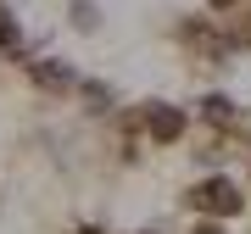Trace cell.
I'll return each instance as SVG.
<instances>
[{
	"mask_svg": "<svg viewBox=\"0 0 251 234\" xmlns=\"http://www.w3.org/2000/svg\"><path fill=\"white\" fill-rule=\"evenodd\" d=\"M246 11H251V0H246Z\"/></svg>",
	"mask_w": 251,
	"mask_h": 234,
	"instance_id": "obj_11",
	"label": "cell"
},
{
	"mask_svg": "<svg viewBox=\"0 0 251 234\" xmlns=\"http://www.w3.org/2000/svg\"><path fill=\"white\" fill-rule=\"evenodd\" d=\"M23 72L39 95H78V84H84V72L67 56H23Z\"/></svg>",
	"mask_w": 251,
	"mask_h": 234,
	"instance_id": "obj_3",
	"label": "cell"
},
{
	"mask_svg": "<svg viewBox=\"0 0 251 234\" xmlns=\"http://www.w3.org/2000/svg\"><path fill=\"white\" fill-rule=\"evenodd\" d=\"M67 23L78 28V34H95L100 28V6L95 0H67Z\"/></svg>",
	"mask_w": 251,
	"mask_h": 234,
	"instance_id": "obj_7",
	"label": "cell"
},
{
	"mask_svg": "<svg viewBox=\"0 0 251 234\" xmlns=\"http://www.w3.org/2000/svg\"><path fill=\"white\" fill-rule=\"evenodd\" d=\"M73 234H106V229H100V223H78V229H73Z\"/></svg>",
	"mask_w": 251,
	"mask_h": 234,
	"instance_id": "obj_10",
	"label": "cell"
},
{
	"mask_svg": "<svg viewBox=\"0 0 251 234\" xmlns=\"http://www.w3.org/2000/svg\"><path fill=\"white\" fill-rule=\"evenodd\" d=\"M78 100H84L90 117H117V112H123V106H117V90L100 84V78H84V84H78Z\"/></svg>",
	"mask_w": 251,
	"mask_h": 234,
	"instance_id": "obj_5",
	"label": "cell"
},
{
	"mask_svg": "<svg viewBox=\"0 0 251 234\" xmlns=\"http://www.w3.org/2000/svg\"><path fill=\"white\" fill-rule=\"evenodd\" d=\"M184 234H229V223H212V217H190Z\"/></svg>",
	"mask_w": 251,
	"mask_h": 234,
	"instance_id": "obj_8",
	"label": "cell"
},
{
	"mask_svg": "<svg viewBox=\"0 0 251 234\" xmlns=\"http://www.w3.org/2000/svg\"><path fill=\"white\" fill-rule=\"evenodd\" d=\"M246 207H251V184L240 179V173H201V179L184 189V212H190V217L234 223Z\"/></svg>",
	"mask_w": 251,
	"mask_h": 234,
	"instance_id": "obj_1",
	"label": "cell"
},
{
	"mask_svg": "<svg viewBox=\"0 0 251 234\" xmlns=\"http://www.w3.org/2000/svg\"><path fill=\"white\" fill-rule=\"evenodd\" d=\"M240 6H246V0H206V11H218V17H234Z\"/></svg>",
	"mask_w": 251,
	"mask_h": 234,
	"instance_id": "obj_9",
	"label": "cell"
},
{
	"mask_svg": "<svg viewBox=\"0 0 251 234\" xmlns=\"http://www.w3.org/2000/svg\"><path fill=\"white\" fill-rule=\"evenodd\" d=\"M0 56H17V62H23V23L11 17L6 0H0Z\"/></svg>",
	"mask_w": 251,
	"mask_h": 234,
	"instance_id": "obj_6",
	"label": "cell"
},
{
	"mask_svg": "<svg viewBox=\"0 0 251 234\" xmlns=\"http://www.w3.org/2000/svg\"><path fill=\"white\" fill-rule=\"evenodd\" d=\"M134 123H140V140L151 145L190 140V106H179V100H134Z\"/></svg>",
	"mask_w": 251,
	"mask_h": 234,
	"instance_id": "obj_2",
	"label": "cell"
},
{
	"mask_svg": "<svg viewBox=\"0 0 251 234\" xmlns=\"http://www.w3.org/2000/svg\"><path fill=\"white\" fill-rule=\"evenodd\" d=\"M240 117H246V106H240V100H229L224 90H201V95H196V123H201V128L240 134Z\"/></svg>",
	"mask_w": 251,
	"mask_h": 234,
	"instance_id": "obj_4",
	"label": "cell"
}]
</instances>
